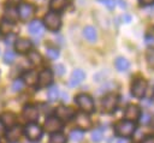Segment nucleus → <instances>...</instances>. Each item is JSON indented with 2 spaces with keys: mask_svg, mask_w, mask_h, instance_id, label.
I'll use <instances>...</instances> for the list:
<instances>
[{
  "mask_svg": "<svg viewBox=\"0 0 154 143\" xmlns=\"http://www.w3.org/2000/svg\"><path fill=\"white\" fill-rule=\"evenodd\" d=\"M135 130H136V125L134 124V121L130 120H120L114 125V132L123 138L131 137Z\"/></svg>",
  "mask_w": 154,
  "mask_h": 143,
  "instance_id": "obj_1",
  "label": "nucleus"
},
{
  "mask_svg": "<svg viewBox=\"0 0 154 143\" xmlns=\"http://www.w3.org/2000/svg\"><path fill=\"white\" fill-rule=\"evenodd\" d=\"M24 132H25V136L28 137V139H30L32 142L38 141L42 137V129L36 123H28Z\"/></svg>",
  "mask_w": 154,
  "mask_h": 143,
  "instance_id": "obj_2",
  "label": "nucleus"
},
{
  "mask_svg": "<svg viewBox=\"0 0 154 143\" xmlns=\"http://www.w3.org/2000/svg\"><path fill=\"white\" fill-rule=\"evenodd\" d=\"M43 22H45V25L51 31H57L61 26V19H60L59 14H57L55 12H48L45 16Z\"/></svg>",
  "mask_w": 154,
  "mask_h": 143,
  "instance_id": "obj_3",
  "label": "nucleus"
},
{
  "mask_svg": "<svg viewBox=\"0 0 154 143\" xmlns=\"http://www.w3.org/2000/svg\"><path fill=\"white\" fill-rule=\"evenodd\" d=\"M117 103H118V96H117L116 94H113V93L105 95V96L102 97V100H101L102 109H103V112H106V113L113 112V111L116 109V107H117Z\"/></svg>",
  "mask_w": 154,
  "mask_h": 143,
  "instance_id": "obj_4",
  "label": "nucleus"
},
{
  "mask_svg": "<svg viewBox=\"0 0 154 143\" xmlns=\"http://www.w3.org/2000/svg\"><path fill=\"white\" fill-rule=\"evenodd\" d=\"M76 103L85 112V113H89V112H93L94 111V101L93 99L87 95V94H79L76 96Z\"/></svg>",
  "mask_w": 154,
  "mask_h": 143,
  "instance_id": "obj_5",
  "label": "nucleus"
},
{
  "mask_svg": "<svg viewBox=\"0 0 154 143\" xmlns=\"http://www.w3.org/2000/svg\"><path fill=\"white\" fill-rule=\"evenodd\" d=\"M147 82L143 79V78H138V79H136L134 83H132V85H131V94L135 96V97H137V99H141V97H143L144 96V94H146V90H147Z\"/></svg>",
  "mask_w": 154,
  "mask_h": 143,
  "instance_id": "obj_6",
  "label": "nucleus"
},
{
  "mask_svg": "<svg viewBox=\"0 0 154 143\" xmlns=\"http://www.w3.org/2000/svg\"><path fill=\"white\" fill-rule=\"evenodd\" d=\"M18 12V17L23 20H28L32 17L34 12H35V7L31 4H20L17 8Z\"/></svg>",
  "mask_w": 154,
  "mask_h": 143,
  "instance_id": "obj_7",
  "label": "nucleus"
},
{
  "mask_svg": "<svg viewBox=\"0 0 154 143\" xmlns=\"http://www.w3.org/2000/svg\"><path fill=\"white\" fill-rule=\"evenodd\" d=\"M45 129L48 132H52V133L59 132L63 129V124L57 117H48L45 121Z\"/></svg>",
  "mask_w": 154,
  "mask_h": 143,
  "instance_id": "obj_8",
  "label": "nucleus"
},
{
  "mask_svg": "<svg viewBox=\"0 0 154 143\" xmlns=\"http://www.w3.org/2000/svg\"><path fill=\"white\" fill-rule=\"evenodd\" d=\"M75 120H76V125L81 129H89L91 126V119L90 117L85 113V112H79L75 114Z\"/></svg>",
  "mask_w": 154,
  "mask_h": 143,
  "instance_id": "obj_9",
  "label": "nucleus"
},
{
  "mask_svg": "<svg viewBox=\"0 0 154 143\" xmlns=\"http://www.w3.org/2000/svg\"><path fill=\"white\" fill-rule=\"evenodd\" d=\"M76 114L75 109L71 108V107H64V106H60L57 108L55 111V117L59 119V120H70L71 118H73Z\"/></svg>",
  "mask_w": 154,
  "mask_h": 143,
  "instance_id": "obj_10",
  "label": "nucleus"
},
{
  "mask_svg": "<svg viewBox=\"0 0 154 143\" xmlns=\"http://www.w3.org/2000/svg\"><path fill=\"white\" fill-rule=\"evenodd\" d=\"M124 115H125V120L135 121V120H137V119L140 118V115H141V109H140V107L136 106V105H129V106L126 107V109H125Z\"/></svg>",
  "mask_w": 154,
  "mask_h": 143,
  "instance_id": "obj_11",
  "label": "nucleus"
},
{
  "mask_svg": "<svg viewBox=\"0 0 154 143\" xmlns=\"http://www.w3.org/2000/svg\"><path fill=\"white\" fill-rule=\"evenodd\" d=\"M22 133H23L22 126H19V125H13V126L10 127L8 131L6 132V138H7V141H8L10 143H14V142H17V141L19 139V137L22 136Z\"/></svg>",
  "mask_w": 154,
  "mask_h": 143,
  "instance_id": "obj_12",
  "label": "nucleus"
},
{
  "mask_svg": "<svg viewBox=\"0 0 154 143\" xmlns=\"http://www.w3.org/2000/svg\"><path fill=\"white\" fill-rule=\"evenodd\" d=\"M53 81V75H52V71L51 70H43L40 72L38 75V78H37V84L40 88H43V87H47L52 83Z\"/></svg>",
  "mask_w": 154,
  "mask_h": 143,
  "instance_id": "obj_13",
  "label": "nucleus"
},
{
  "mask_svg": "<svg viewBox=\"0 0 154 143\" xmlns=\"http://www.w3.org/2000/svg\"><path fill=\"white\" fill-rule=\"evenodd\" d=\"M23 117L26 120H29L30 123H35V120H37V118H38V111L35 106L26 105L23 108Z\"/></svg>",
  "mask_w": 154,
  "mask_h": 143,
  "instance_id": "obj_14",
  "label": "nucleus"
},
{
  "mask_svg": "<svg viewBox=\"0 0 154 143\" xmlns=\"http://www.w3.org/2000/svg\"><path fill=\"white\" fill-rule=\"evenodd\" d=\"M84 77H85V73H84L82 70H79V68L75 70V71L71 73V77H70V81H69V85L72 87V88L79 85V84L83 82Z\"/></svg>",
  "mask_w": 154,
  "mask_h": 143,
  "instance_id": "obj_15",
  "label": "nucleus"
},
{
  "mask_svg": "<svg viewBox=\"0 0 154 143\" xmlns=\"http://www.w3.org/2000/svg\"><path fill=\"white\" fill-rule=\"evenodd\" d=\"M28 29H29V32H30L32 36H36V37H37V36H41V35L43 34V24H42V22L38 20V19H35V20L30 22Z\"/></svg>",
  "mask_w": 154,
  "mask_h": 143,
  "instance_id": "obj_16",
  "label": "nucleus"
},
{
  "mask_svg": "<svg viewBox=\"0 0 154 143\" xmlns=\"http://www.w3.org/2000/svg\"><path fill=\"white\" fill-rule=\"evenodd\" d=\"M32 43L30 40H26V38H19L14 42V47H16V50H18L19 53H26L30 50Z\"/></svg>",
  "mask_w": 154,
  "mask_h": 143,
  "instance_id": "obj_17",
  "label": "nucleus"
},
{
  "mask_svg": "<svg viewBox=\"0 0 154 143\" xmlns=\"http://www.w3.org/2000/svg\"><path fill=\"white\" fill-rule=\"evenodd\" d=\"M70 0H49V7L54 12H59L64 10L69 5Z\"/></svg>",
  "mask_w": 154,
  "mask_h": 143,
  "instance_id": "obj_18",
  "label": "nucleus"
},
{
  "mask_svg": "<svg viewBox=\"0 0 154 143\" xmlns=\"http://www.w3.org/2000/svg\"><path fill=\"white\" fill-rule=\"evenodd\" d=\"M83 36L89 41V42H95L97 40V32L94 26H85L83 29Z\"/></svg>",
  "mask_w": 154,
  "mask_h": 143,
  "instance_id": "obj_19",
  "label": "nucleus"
},
{
  "mask_svg": "<svg viewBox=\"0 0 154 143\" xmlns=\"http://www.w3.org/2000/svg\"><path fill=\"white\" fill-rule=\"evenodd\" d=\"M37 78H38V76H37L36 71H34V70H30V71L25 72L24 76H23V79L28 85H35L37 83Z\"/></svg>",
  "mask_w": 154,
  "mask_h": 143,
  "instance_id": "obj_20",
  "label": "nucleus"
},
{
  "mask_svg": "<svg viewBox=\"0 0 154 143\" xmlns=\"http://www.w3.org/2000/svg\"><path fill=\"white\" fill-rule=\"evenodd\" d=\"M1 121H2V124L5 125V126H8V127H12L14 124H16V115L13 114V113H10V112H7V113H4L2 115H1V119H0Z\"/></svg>",
  "mask_w": 154,
  "mask_h": 143,
  "instance_id": "obj_21",
  "label": "nucleus"
},
{
  "mask_svg": "<svg viewBox=\"0 0 154 143\" xmlns=\"http://www.w3.org/2000/svg\"><path fill=\"white\" fill-rule=\"evenodd\" d=\"M114 65H116L117 70H118V71H120V72L128 71V68H129V66H130L129 61H128L125 58H123V56L117 58V59H116V61H114Z\"/></svg>",
  "mask_w": 154,
  "mask_h": 143,
  "instance_id": "obj_22",
  "label": "nucleus"
},
{
  "mask_svg": "<svg viewBox=\"0 0 154 143\" xmlns=\"http://www.w3.org/2000/svg\"><path fill=\"white\" fill-rule=\"evenodd\" d=\"M5 19L14 23L17 19H18V12H17V8L14 7H6L5 8Z\"/></svg>",
  "mask_w": 154,
  "mask_h": 143,
  "instance_id": "obj_23",
  "label": "nucleus"
},
{
  "mask_svg": "<svg viewBox=\"0 0 154 143\" xmlns=\"http://www.w3.org/2000/svg\"><path fill=\"white\" fill-rule=\"evenodd\" d=\"M70 141H72V142H75V143H78V142H81L82 139H83V137H84V132L82 131V130H78V129H75V130H72L71 132H70Z\"/></svg>",
  "mask_w": 154,
  "mask_h": 143,
  "instance_id": "obj_24",
  "label": "nucleus"
},
{
  "mask_svg": "<svg viewBox=\"0 0 154 143\" xmlns=\"http://www.w3.org/2000/svg\"><path fill=\"white\" fill-rule=\"evenodd\" d=\"M48 143H66V137L60 132H54L52 133Z\"/></svg>",
  "mask_w": 154,
  "mask_h": 143,
  "instance_id": "obj_25",
  "label": "nucleus"
},
{
  "mask_svg": "<svg viewBox=\"0 0 154 143\" xmlns=\"http://www.w3.org/2000/svg\"><path fill=\"white\" fill-rule=\"evenodd\" d=\"M47 95H48V100H49V101H55V100L59 97V88H58L57 85H53V87L48 90Z\"/></svg>",
  "mask_w": 154,
  "mask_h": 143,
  "instance_id": "obj_26",
  "label": "nucleus"
},
{
  "mask_svg": "<svg viewBox=\"0 0 154 143\" xmlns=\"http://www.w3.org/2000/svg\"><path fill=\"white\" fill-rule=\"evenodd\" d=\"M12 26H13V23L7 20V19H2L1 24H0V31H4L6 34H10V31L12 30Z\"/></svg>",
  "mask_w": 154,
  "mask_h": 143,
  "instance_id": "obj_27",
  "label": "nucleus"
},
{
  "mask_svg": "<svg viewBox=\"0 0 154 143\" xmlns=\"http://www.w3.org/2000/svg\"><path fill=\"white\" fill-rule=\"evenodd\" d=\"M28 58H29V60H30L32 64H40V62H41V60H42V58H41L40 53H37V52H35V50L29 52Z\"/></svg>",
  "mask_w": 154,
  "mask_h": 143,
  "instance_id": "obj_28",
  "label": "nucleus"
},
{
  "mask_svg": "<svg viewBox=\"0 0 154 143\" xmlns=\"http://www.w3.org/2000/svg\"><path fill=\"white\" fill-rule=\"evenodd\" d=\"M146 59H147V62H148V66L154 68V48L149 49L147 52V55H146Z\"/></svg>",
  "mask_w": 154,
  "mask_h": 143,
  "instance_id": "obj_29",
  "label": "nucleus"
},
{
  "mask_svg": "<svg viewBox=\"0 0 154 143\" xmlns=\"http://www.w3.org/2000/svg\"><path fill=\"white\" fill-rule=\"evenodd\" d=\"M14 58H16V54H14V52H12V50H7V52L4 54V61H5L6 64H12V62L14 61Z\"/></svg>",
  "mask_w": 154,
  "mask_h": 143,
  "instance_id": "obj_30",
  "label": "nucleus"
},
{
  "mask_svg": "<svg viewBox=\"0 0 154 143\" xmlns=\"http://www.w3.org/2000/svg\"><path fill=\"white\" fill-rule=\"evenodd\" d=\"M46 54H47V56H48L49 59L55 60V59L59 56V50H58L57 48H47Z\"/></svg>",
  "mask_w": 154,
  "mask_h": 143,
  "instance_id": "obj_31",
  "label": "nucleus"
},
{
  "mask_svg": "<svg viewBox=\"0 0 154 143\" xmlns=\"http://www.w3.org/2000/svg\"><path fill=\"white\" fill-rule=\"evenodd\" d=\"M102 131L101 130H99V129H96V130H94L93 132H91V141L93 142H100V141H102Z\"/></svg>",
  "mask_w": 154,
  "mask_h": 143,
  "instance_id": "obj_32",
  "label": "nucleus"
},
{
  "mask_svg": "<svg viewBox=\"0 0 154 143\" xmlns=\"http://www.w3.org/2000/svg\"><path fill=\"white\" fill-rule=\"evenodd\" d=\"M4 41H5V44L6 46H11V44H13L17 41V36H16V34L10 32V34H7V36L5 37Z\"/></svg>",
  "mask_w": 154,
  "mask_h": 143,
  "instance_id": "obj_33",
  "label": "nucleus"
},
{
  "mask_svg": "<svg viewBox=\"0 0 154 143\" xmlns=\"http://www.w3.org/2000/svg\"><path fill=\"white\" fill-rule=\"evenodd\" d=\"M23 89V81L22 79H16L12 84V90L14 93H18V91H22Z\"/></svg>",
  "mask_w": 154,
  "mask_h": 143,
  "instance_id": "obj_34",
  "label": "nucleus"
},
{
  "mask_svg": "<svg viewBox=\"0 0 154 143\" xmlns=\"http://www.w3.org/2000/svg\"><path fill=\"white\" fill-rule=\"evenodd\" d=\"M54 72H55L57 76H61V75H64L65 68L61 64H57V65H54Z\"/></svg>",
  "mask_w": 154,
  "mask_h": 143,
  "instance_id": "obj_35",
  "label": "nucleus"
},
{
  "mask_svg": "<svg viewBox=\"0 0 154 143\" xmlns=\"http://www.w3.org/2000/svg\"><path fill=\"white\" fill-rule=\"evenodd\" d=\"M101 4H103V5H106L108 8H114V6H116V0H99Z\"/></svg>",
  "mask_w": 154,
  "mask_h": 143,
  "instance_id": "obj_36",
  "label": "nucleus"
},
{
  "mask_svg": "<svg viewBox=\"0 0 154 143\" xmlns=\"http://www.w3.org/2000/svg\"><path fill=\"white\" fill-rule=\"evenodd\" d=\"M150 119H152V118H150V115H149L148 113H144V114L142 115V118H141V123L146 125V124H148V123L150 121Z\"/></svg>",
  "mask_w": 154,
  "mask_h": 143,
  "instance_id": "obj_37",
  "label": "nucleus"
},
{
  "mask_svg": "<svg viewBox=\"0 0 154 143\" xmlns=\"http://www.w3.org/2000/svg\"><path fill=\"white\" fill-rule=\"evenodd\" d=\"M146 43L147 44H153L154 43V36H146Z\"/></svg>",
  "mask_w": 154,
  "mask_h": 143,
  "instance_id": "obj_38",
  "label": "nucleus"
},
{
  "mask_svg": "<svg viewBox=\"0 0 154 143\" xmlns=\"http://www.w3.org/2000/svg\"><path fill=\"white\" fill-rule=\"evenodd\" d=\"M142 143H154V137H153V136L146 137V138L142 141Z\"/></svg>",
  "mask_w": 154,
  "mask_h": 143,
  "instance_id": "obj_39",
  "label": "nucleus"
},
{
  "mask_svg": "<svg viewBox=\"0 0 154 143\" xmlns=\"http://www.w3.org/2000/svg\"><path fill=\"white\" fill-rule=\"evenodd\" d=\"M5 135V125L2 124V121L0 120V137Z\"/></svg>",
  "mask_w": 154,
  "mask_h": 143,
  "instance_id": "obj_40",
  "label": "nucleus"
},
{
  "mask_svg": "<svg viewBox=\"0 0 154 143\" xmlns=\"http://www.w3.org/2000/svg\"><path fill=\"white\" fill-rule=\"evenodd\" d=\"M141 4L143 5H150V4H154V0H138Z\"/></svg>",
  "mask_w": 154,
  "mask_h": 143,
  "instance_id": "obj_41",
  "label": "nucleus"
},
{
  "mask_svg": "<svg viewBox=\"0 0 154 143\" xmlns=\"http://www.w3.org/2000/svg\"><path fill=\"white\" fill-rule=\"evenodd\" d=\"M117 143H129V141H128V138H120V139H118Z\"/></svg>",
  "mask_w": 154,
  "mask_h": 143,
  "instance_id": "obj_42",
  "label": "nucleus"
},
{
  "mask_svg": "<svg viewBox=\"0 0 154 143\" xmlns=\"http://www.w3.org/2000/svg\"><path fill=\"white\" fill-rule=\"evenodd\" d=\"M149 123H150V125H152V132L154 133V118H152Z\"/></svg>",
  "mask_w": 154,
  "mask_h": 143,
  "instance_id": "obj_43",
  "label": "nucleus"
},
{
  "mask_svg": "<svg viewBox=\"0 0 154 143\" xmlns=\"http://www.w3.org/2000/svg\"><path fill=\"white\" fill-rule=\"evenodd\" d=\"M8 1H11V2H18L19 0H8Z\"/></svg>",
  "mask_w": 154,
  "mask_h": 143,
  "instance_id": "obj_44",
  "label": "nucleus"
},
{
  "mask_svg": "<svg viewBox=\"0 0 154 143\" xmlns=\"http://www.w3.org/2000/svg\"><path fill=\"white\" fill-rule=\"evenodd\" d=\"M153 100H154V93H153Z\"/></svg>",
  "mask_w": 154,
  "mask_h": 143,
  "instance_id": "obj_45",
  "label": "nucleus"
},
{
  "mask_svg": "<svg viewBox=\"0 0 154 143\" xmlns=\"http://www.w3.org/2000/svg\"><path fill=\"white\" fill-rule=\"evenodd\" d=\"M0 143H1V142H0Z\"/></svg>",
  "mask_w": 154,
  "mask_h": 143,
  "instance_id": "obj_46",
  "label": "nucleus"
}]
</instances>
